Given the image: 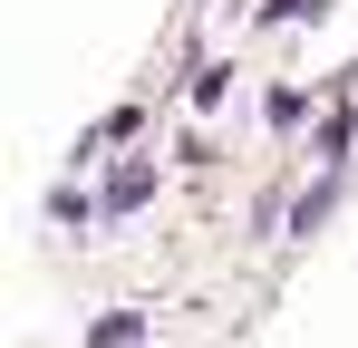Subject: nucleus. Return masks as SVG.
<instances>
[{"label":"nucleus","mask_w":358,"mask_h":348,"mask_svg":"<svg viewBox=\"0 0 358 348\" xmlns=\"http://www.w3.org/2000/svg\"><path fill=\"white\" fill-rule=\"evenodd\" d=\"M145 194H155V174H145V165H126L117 184H107V213H136V203H145Z\"/></svg>","instance_id":"obj_1"},{"label":"nucleus","mask_w":358,"mask_h":348,"mask_svg":"<svg viewBox=\"0 0 358 348\" xmlns=\"http://www.w3.org/2000/svg\"><path fill=\"white\" fill-rule=\"evenodd\" d=\"M329 0H271V20H320Z\"/></svg>","instance_id":"obj_2"}]
</instances>
